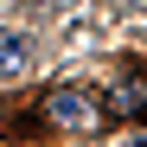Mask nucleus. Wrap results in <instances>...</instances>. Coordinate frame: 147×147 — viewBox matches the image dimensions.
<instances>
[{"instance_id": "f257e3e1", "label": "nucleus", "mask_w": 147, "mask_h": 147, "mask_svg": "<svg viewBox=\"0 0 147 147\" xmlns=\"http://www.w3.org/2000/svg\"><path fill=\"white\" fill-rule=\"evenodd\" d=\"M45 121H58V128H96L102 121V102L83 90H51L45 96Z\"/></svg>"}, {"instance_id": "f03ea898", "label": "nucleus", "mask_w": 147, "mask_h": 147, "mask_svg": "<svg viewBox=\"0 0 147 147\" xmlns=\"http://www.w3.org/2000/svg\"><path fill=\"white\" fill-rule=\"evenodd\" d=\"M26 64H32V45L19 38V32H0V83H13Z\"/></svg>"}, {"instance_id": "7ed1b4c3", "label": "nucleus", "mask_w": 147, "mask_h": 147, "mask_svg": "<svg viewBox=\"0 0 147 147\" xmlns=\"http://www.w3.org/2000/svg\"><path fill=\"white\" fill-rule=\"evenodd\" d=\"M128 147H147V134H134V141H128Z\"/></svg>"}, {"instance_id": "20e7f679", "label": "nucleus", "mask_w": 147, "mask_h": 147, "mask_svg": "<svg viewBox=\"0 0 147 147\" xmlns=\"http://www.w3.org/2000/svg\"><path fill=\"white\" fill-rule=\"evenodd\" d=\"M19 7H45V0H19Z\"/></svg>"}]
</instances>
